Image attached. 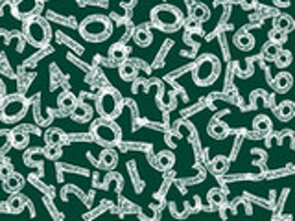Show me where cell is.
Here are the masks:
<instances>
[{
	"instance_id": "5",
	"label": "cell",
	"mask_w": 295,
	"mask_h": 221,
	"mask_svg": "<svg viewBox=\"0 0 295 221\" xmlns=\"http://www.w3.org/2000/svg\"><path fill=\"white\" fill-rule=\"evenodd\" d=\"M92 137L98 144L102 146H107V148H113V146H118L122 142V129L116 126L113 120H105L100 118L92 124Z\"/></svg>"
},
{
	"instance_id": "11",
	"label": "cell",
	"mask_w": 295,
	"mask_h": 221,
	"mask_svg": "<svg viewBox=\"0 0 295 221\" xmlns=\"http://www.w3.org/2000/svg\"><path fill=\"white\" fill-rule=\"evenodd\" d=\"M255 37L251 33H247V31H238L235 37V46L242 52H249V50H253L255 48Z\"/></svg>"
},
{
	"instance_id": "13",
	"label": "cell",
	"mask_w": 295,
	"mask_h": 221,
	"mask_svg": "<svg viewBox=\"0 0 295 221\" xmlns=\"http://www.w3.org/2000/svg\"><path fill=\"white\" fill-rule=\"evenodd\" d=\"M116 164H118V155L113 148H105V150L100 153V166L105 168V170H115Z\"/></svg>"
},
{
	"instance_id": "6",
	"label": "cell",
	"mask_w": 295,
	"mask_h": 221,
	"mask_svg": "<svg viewBox=\"0 0 295 221\" xmlns=\"http://www.w3.org/2000/svg\"><path fill=\"white\" fill-rule=\"evenodd\" d=\"M24 37L26 41L33 44V46H44L48 44L50 37H52V30L50 24L41 17H30L24 20Z\"/></svg>"
},
{
	"instance_id": "37",
	"label": "cell",
	"mask_w": 295,
	"mask_h": 221,
	"mask_svg": "<svg viewBox=\"0 0 295 221\" xmlns=\"http://www.w3.org/2000/svg\"><path fill=\"white\" fill-rule=\"evenodd\" d=\"M255 2H257V0H240V4L244 9H251V7L255 6Z\"/></svg>"
},
{
	"instance_id": "27",
	"label": "cell",
	"mask_w": 295,
	"mask_h": 221,
	"mask_svg": "<svg viewBox=\"0 0 295 221\" xmlns=\"http://www.w3.org/2000/svg\"><path fill=\"white\" fill-rule=\"evenodd\" d=\"M9 140H11V144L15 148H24L26 144H28V135L24 133V129H15L9 135Z\"/></svg>"
},
{
	"instance_id": "16",
	"label": "cell",
	"mask_w": 295,
	"mask_h": 221,
	"mask_svg": "<svg viewBox=\"0 0 295 221\" xmlns=\"http://www.w3.org/2000/svg\"><path fill=\"white\" fill-rule=\"evenodd\" d=\"M127 54H129V50H127V46L122 44V42H115V44H111V48H109V57L113 61H116V63L126 61Z\"/></svg>"
},
{
	"instance_id": "34",
	"label": "cell",
	"mask_w": 295,
	"mask_h": 221,
	"mask_svg": "<svg viewBox=\"0 0 295 221\" xmlns=\"http://www.w3.org/2000/svg\"><path fill=\"white\" fill-rule=\"evenodd\" d=\"M41 155V150H33L31 151V155L28 153V155L24 157V161H26V164L30 166V164H37V157Z\"/></svg>"
},
{
	"instance_id": "23",
	"label": "cell",
	"mask_w": 295,
	"mask_h": 221,
	"mask_svg": "<svg viewBox=\"0 0 295 221\" xmlns=\"http://www.w3.org/2000/svg\"><path fill=\"white\" fill-rule=\"evenodd\" d=\"M294 114H295L294 102H290V100L283 102L277 107V116H279V120H283V122H288V120H292V118H294Z\"/></svg>"
},
{
	"instance_id": "10",
	"label": "cell",
	"mask_w": 295,
	"mask_h": 221,
	"mask_svg": "<svg viewBox=\"0 0 295 221\" xmlns=\"http://www.w3.org/2000/svg\"><path fill=\"white\" fill-rule=\"evenodd\" d=\"M292 83H294V78H292L290 72H279L277 78L273 79V89L284 94V92H288L292 89Z\"/></svg>"
},
{
	"instance_id": "35",
	"label": "cell",
	"mask_w": 295,
	"mask_h": 221,
	"mask_svg": "<svg viewBox=\"0 0 295 221\" xmlns=\"http://www.w3.org/2000/svg\"><path fill=\"white\" fill-rule=\"evenodd\" d=\"M131 83H133V89H131L133 92H142L146 87V81H140V79H133Z\"/></svg>"
},
{
	"instance_id": "24",
	"label": "cell",
	"mask_w": 295,
	"mask_h": 221,
	"mask_svg": "<svg viewBox=\"0 0 295 221\" xmlns=\"http://www.w3.org/2000/svg\"><path fill=\"white\" fill-rule=\"evenodd\" d=\"M207 199H209V203H211L212 207H223L227 196H225V192H223L222 188H211L209 194H207Z\"/></svg>"
},
{
	"instance_id": "38",
	"label": "cell",
	"mask_w": 295,
	"mask_h": 221,
	"mask_svg": "<svg viewBox=\"0 0 295 221\" xmlns=\"http://www.w3.org/2000/svg\"><path fill=\"white\" fill-rule=\"evenodd\" d=\"M6 85H4V81L0 79V103L4 102V98H6Z\"/></svg>"
},
{
	"instance_id": "14",
	"label": "cell",
	"mask_w": 295,
	"mask_h": 221,
	"mask_svg": "<svg viewBox=\"0 0 295 221\" xmlns=\"http://www.w3.org/2000/svg\"><path fill=\"white\" fill-rule=\"evenodd\" d=\"M273 28L284 31V33H290L295 28V20L290 15H284V13L283 15H275L273 17Z\"/></svg>"
},
{
	"instance_id": "31",
	"label": "cell",
	"mask_w": 295,
	"mask_h": 221,
	"mask_svg": "<svg viewBox=\"0 0 295 221\" xmlns=\"http://www.w3.org/2000/svg\"><path fill=\"white\" fill-rule=\"evenodd\" d=\"M268 39H270L271 42H275V44H284V42L288 41V33H284V31L281 30H270V33H268Z\"/></svg>"
},
{
	"instance_id": "8",
	"label": "cell",
	"mask_w": 295,
	"mask_h": 221,
	"mask_svg": "<svg viewBox=\"0 0 295 221\" xmlns=\"http://www.w3.org/2000/svg\"><path fill=\"white\" fill-rule=\"evenodd\" d=\"M37 9H39V0H15L11 6V13L20 20L35 17Z\"/></svg>"
},
{
	"instance_id": "33",
	"label": "cell",
	"mask_w": 295,
	"mask_h": 221,
	"mask_svg": "<svg viewBox=\"0 0 295 221\" xmlns=\"http://www.w3.org/2000/svg\"><path fill=\"white\" fill-rule=\"evenodd\" d=\"M13 172H15V170H13V166L9 162H2V164H0V179L2 181L6 179V177H9Z\"/></svg>"
},
{
	"instance_id": "18",
	"label": "cell",
	"mask_w": 295,
	"mask_h": 221,
	"mask_svg": "<svg viewBox=\"0 0 295 221\" xmlns=\"http://www.w3.org/2000/svg\"><path fill=\"white\" fill-rule=\"evenodd\" d=\"M151 41H153V33H151V30L148 26H140L139 30L135 31V42H137L139 46H142V48L150 46Z\"/></svg>"
},
{
	"instance_id": "25",
	"label": "cell",
	"mask_w": 295,
	"mask_h": 221,
	"mask_svg": "<svg viewBox=\"0 0 295 221\" xmlns=\"http://www.w3.org/2000/svg\"><path fill=\"white\" fill-rule=\"evenodd\" d=\"M174 162H175V157L172 151H161L157 155V168H161V170H170V168L174 166Z\"/></svg>"
},
{
	"instance_id": "4",
	"label": "cell",
	"mask_w": 295,
	"mask_h": 221,
	"mask_svg": "<svg viewBox=\"0 0 295 221\" xmlns=\"http://www.w3.org/2000/svg\"><path fill=\"white\" fill-rule=\"evenodd\" d=\"M151 24L163 31H175L181 24L185 22L183 13L179 7L172 6V4H159L151 9Z\"/></svg>"
},
{
	"instance_id": "7",
	"label": "cell",
	"mask_w": 295,
	"mask_h": 221,
	"mask_svg": "<svg viewBox=\"0 0 295 221\" xmlns=\"http://www.w3.org/2000/svg\"><path fill=\"white\" fill-rule=\"evenodd\" d=\"M26 111H28V102L20 94L6 96L4 102L0 103V118L6 124H15L18 120H22Z\"/></svg>"
},
{
	"instance_id": "29",
	"label": "cell",
	"mask_w": 295,
	"mask_h": 221,
	"mask_svg": "<svg viewBox=\"0 0 295 221\" xmlns=\"http://www.w3.org/2000/svg\"><path fill=\"white\" fill-rule=\"evenodd\" d=\"M273 63H275L279 68H286V66L292 63V52H288V50H283V48H281V52L275 55Z\"/></svg>"
},
{
	"instance_id": "12",
	"label": "cell",
	"mask_w": 295,
	"mask_h": 221,
	"mask_svg": "<svg viewBox=\"0 0 295 221\" xmlns=\"http://www.w3.org/2000/svg\"><path fill=\"white\" fill-rule=\"evenodd\" d=\"M24 186V177L17 172H13L9 177L4 179V190L9 192V194H15V192H20Z\"/></svg>"
},
{
	"instance_id": "22",
	"label": "cell",
	"mask_w": 295,
	"mask_h": 221,
	"mask_svg": "<svg viewBox=\"0 0 295 221\" xmlns=\"http://www.w3.org/2000/svg\"><path fill=\"white\" fill-rule=\"evenodd\" d=\"M190 17L196 18L198 22H205V20H209V17H211V9H209L205 4H194V6L190 7Z\"/></svg>"
},
{
	"instance_id": "32",
	"label": "cell",
	"mask_w": 295,
	"mask_h": 221,
	"mask_svg": "<svg viewBox=\"0 0 295 221\" xmlns=\"http://www.w3.org/2000/svg\"><path fill=\"white\" fill-rule=\"evenodd\" d=\"M42 155L50 159V161H55V159H59L63 155V150H61V146H48V148H44Z\"/></svg>"
},
{
	"instance_id": "3",
	"label": "cell",
	"mask_w": 295,
	"mask_h": 221,
	"mask_svg": "<svg viewBox=\"0 0 295 221\" xmlns=\"http://www.w3.org/2000/svg\"><path fill=\"white\" fill-rule=\"evenodd\" d=\"M94 105H96L98 114L105 120H113L122 113L124 107V98L116 89L113 87H103L94 98Z\"/></svg>"
},
{
	"instance_id": "21",
	"label": "cell",
	"mask_w": 295,
	"mask_h": 221,
	"mask_svg": "<svg viewBox=\"0 0 295 221\" xmlns=\"http://www.w3.org/2000/svg\"><path fill=\"white\" fill-rule=\"evenodd\" d=\"M44 140L48 146H61L65 140V133L61 131L59 127H50L48 131L44 133Z\"/></svg>"
},
{
	"instance_id": "9",
	"label": "cell",
	"mask_w": 295,
	"mask_h": 221,
	"mask_svg": "<svg viewBox=\"0 0 295 221\" xmlns=\"http://www.w3.org/2000/svg\"><path fill=\"white\" fill-rule=\"evenodd\" d=\"M72 113V120L79 122V124H83V122H90L92 120V109H90L89 103H83V102H78L74 105V109L70 111Z\"/></svg>"
},
{
	"instance_id": "28",
	"label": "cell",
	"mask_w": 295,
	"mask_h": 221,
	"mask_svg": "<svg viewBox=\"0 0 295 221\" xmlns=\"http://www.w3.org/2000/svg\"><path fill=\"white\" fill-rule=\"evenodd\" d=\"M227 168H229V159H227V157L220 155L212 161V172H214V174H218V175L225 174Z\"/></svg>"
},
{
	"instance_id": "36",
	"label": "cell",
	"mask_w": 295,
	"mask_h": 221,
	"mask_svg": "<svg viewBox=\"0 0 295 221\" xmlns=\"http://www.w3.org/2000/svg\"><path fill=\"white\" fill-rule=\"evenodd\" d=\"M199 24H201V22H198L196 18L190 17V18H188V20H187V28H188V30H198V28H199Z\"/></svg>"
},
{
	"instance_id": "39",
	"label": "cell",
	"mask_w": 295,
	"mask_h": 221,
	"mask_svg": "<svg viewBox=\"0 0 295 221\" xmlns=\"http://www.w3.org/2000/svg\"><path fill=\"white\" fill-rule=\"evenodd\" d=\"M6 42H7V35L2 30H0V44H6Z\"/></svg>"
},
{
	"instance_id": "17",
	"label": "cell",
	"mask_w": 295,
	"mask_h": 221,
	"mask_svg": "<svg viewBox=\"0 0 295 221\" xmlns=\"http://www.w3.org/2000/svg\"><path fill=\"white\" fill-rule=\"evenodd\" d=\"M253 129L257 133H268L273 129V122H271V118L268 116V114H259V116H255L253 120Z\"/></svg>"
},
{
	"instance_id": "40",
	"label": "cell",
	"mask_w": 295,
	"mask_h": 221,
	"mask_svg": "<svg viewBox=\"0 0 295 221\" xmlns=\"http://www.w3.org/2000/svg\"><path fill=\"white\" fill-rule=\"evenodd\" d=\"M231 2H238V4H240V0H231Z\"/></svg>"
},
{
	"instance_id": "30",
	"label": "cell",
	"mask_w": 295,
	"mask_h": 221,
	"mask_svg": "<svg viewBox=\"0 0 295 221\" xmlns=\"http://www.w3.org/2000/svg\"><path fill=\"white\" fill-rule=\"evenodd\" d=\"M281 52V44H275V42H268V44H264V48H262V55H264L268 61H273L275 59V55Z\"/></svg>"
},
{
	"instance_id": "20",
	"label": "cell",
	"mask_w": 295,
	"mask_h": 221,
	"mask_svg": "<svg viewBox=\"0 0 295 221\" xmlns=\"http://www.w3.org/2000/svg\"><path fill=\"white\" fill-rule=\"evenodd\" d=\"M78 102H79L78 96H74L72 92H63V94H59V98H57V105H59L65 113H70Z\"/></svg>"
},
{
	"instance_id": "26",
	"label": "cell",
	"mask_w": 295,
	"mask_h": 221,
	"mask_svg": "<svg viewBox=\"0 0 295 221\" xmlns=\"http://www.w3.org/2000/svg\"><path fill=\"white\" fill-rule=\"evenodd\" d=\"M24 205H26V199L22 198V196H18L17 192H15V194H11L9 201H7V210L13 212V214H18V212H22Z\"/></svg>"
},
{
	"instance_id": "19",
	"label": "cell",
	"mask_w": 295,
	"mask_h": 221,
	"mask_svg": "<svg viewBox=\"0 0 295 221\" xmlns=\"http://www.w3.org/2000/svg\"><path fill=\"white\" fill-rule=\"evenodd\" d=\"M209 135L212 138H216V140H222V138H225L229 135V127L225 126L223 122H220V120H214V122H211V126H209Z\"/></svg>"
},
{
	"instance_id": "15",
	"label": "cell",
	"mask_w": 295,
	"mask_h": 221,
	"mask_svg": "<svg viewBox=\"0 0 295 221\" xmlns=\"http://www.w3.org/2000/svg\"><path fill=\"white\" fill-rule=\"evenodd\" d=\"M118 74H120V78L124 79V81H133V79H137V74H139V70H137V65L133 63V61H122L120 63V68H118Z\"/></svg>"
},
{
	"instance_id": "1",
	"label": "cell",
	"mask_w": 295,
	"mask_h": 221,
	"mask_svg": "<svg viewBox=\"0 0 295 221\" xmlns=\"http://www.w3.org/2000/svg\"><path fill=\"white\" fill-rule=\"evenodd\" d=\"M113 33V22L105 15H90L79 24V35L89 42H102Z\"/></svg>"
},
{
	"instance_id": "2",
	"label": "cell",
	"mask_w": 295,
	"mask_h": 221,
	"mask_svg": "<svg viewBox=\"0 0 295 221\" xmlns=\"http://www.w3.org/2000/svg\"><path fill=\"white\" fill-rule=\"evenodd\" d=\"M220 59L214 54H203L199 55L198 61L194 63L192 78L194 83L199 87H209L220 78Z\"/></svg>"
}]
</instances>
